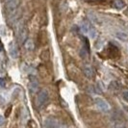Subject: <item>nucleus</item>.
<instances>
[{"instance_id":"nucleus-15","label":"nucleus","mask_w":128,"mask_h":128,"mask_svg":"<svg viewBox=\"0 0 128 128\" xmlns=\"http://www.w3.org/2000/svg\"><path fill=\"white\" fill-rule=\"evenodd\" d=\"M122 97H123L124 100L128 101V90H124V92H122Z\"/></svg>"},{"instance_id":"nucleus-14","label":"nucleus","mask_w":128,"mask_h":128,"mask_svg":"<svg viewBox=\"0 0 128 128\" xmlns=\"http://www.w3.org/2000/svg\"><path fill=\"white\" fill-rule=\"evenodd\" d=\"M116 36H118V38H120V40H126L128 38L127 35L124 34L123 32H118L116 33Z\"/></svg>"},{"instance_id":"nucleus-4","label":"nucleus","mask_w":128,"mask_h":128,"mask_svg":"<svg viewBox=\"0 0 128 128\" xmlns=\"http://www.w3.org/2000/svg\"><path fill=\"white\" fill-rule=\"evenodd\" d=\"M40 88V82L38 79L35 75H30L29 76V82H28V89L31 94H36L38 92Z\"/></svg>"},{"instance_id":"nucleus-3","label":"nucleus","mask_w":128,"mask_h":128,"mask_svg":"<svg viewBox=\"0 0 128 128\" xmlns=\"http://www.w3.org/2000/svg\"><path fill=\"white\" fill-rule=\"evenodd\" d=\"M49 102V94L46 90H42L38 92L36 97V105L38 109H42Z\"/></svg>"},{"instance_id":"nucleus-10","label":"nucleus","mask_w":128,"mask_h":128,"mask_svg":"<svg viewBox=\"0 0 128 128\" xmlns=\"http://www.w3.org/2000/svg\"><path fill=\"white\" fill-rule=\"evenodd\" d=\"M113 6H114V8L118 9V10H122L125 7V3L123 2V0H114Z\"/></svg>"},{"instance_id":"nucleus-5","label":"nucleus","mask_w":128,"mask_h":128,"mask_svg":"<svg viewBox=\"0 0 128 128\" xmlns=\"http://www.w3.org/2000/svg\"><path fill=\"white\" fill-rule=\"evenodd\" d=\"M94 104L99 110H101L102 112H108L110 110V105L105 99L100 98V97H96L94 98Z\"/></svg>"},{"instance_id":"nucleus-2","label":"nucleus","mask_w":128,"mask_h":128,"mask_svg":"<svg viewBox=\"0 0 128 128\" xmlns=\"http://www.w3.org/2000/svg\"><path fill=\"white\" fill-rule=\"evenodd\" d=\"M16 36H18V40L19 44H24L26 40L28 38V29L25 22L23 21L18 22L16 27Z\"/></svg>"},{"instance_id":"nucleus-19","label":"nucleus","mask_w":128,"mask_h":128,"mask_svg":"<svg viewBox=\"0 0 128 128\" xmlns=\"http://www.w3.org/2000/svg\"><path fill=\"white\" fill-rule=\"evenodd\" d=\"M0 99H1V97H0Z\"/></svg>"},{"instance_id":"nucleus-8","label":"nucleus","mask_w":128,"mask_h":128,"mask_svg":"<svg viewBox=\"0 0 128 128\" xmlns=\"http://www.w3.org/2000/svg\"><path fill=\"white\" fill-rule=\"evenodd\" d=\"M83 72L84 74H85V76L87 77V78H92L94 74V70L92 68V66H89V64H86V66H83Z\"/></svg>"},{"instance_id":"nucleus-7","label":"nucleus","mask_w":128,"mask_h":128,"mask_svg":"<svg viewBox=\"0 0 128 128\" xmlns=\"http://www.w3.org/2000/svg\"><path fill=\"white\" fill-rule=\"evenodd\" d=\"M45 128H59V122L54 118H48L44 122Z\"/></svg>"},{"instance_id":"nucleus-6","label":"nucleus","mask_w":128,"mask_h":128,"mask_svg":"<svg viewBox=\"0 0 128 128\" xmlns=\"http://www.w3.org/2000/svg\"><path fill=\"white\" fill-rule=\"evenodd\" d=\"M9 54L11 58L13 59H18L19 56V51L18 48V45L16 44V42H11L9 45Z\"/></svg>"},{"instance_id":"nucleus-17","label":"nucleus","mask_w":128,"mask_h":128,"mask_svg":"<svg viewBox=\"0 0 128 128\" xmlns=\"http://www.w3.org/2000/svg\"><path fill=\"white\" fill-rule=\"evenodd\" d=\"M4 123H5V118H4V116H0V126H3Z\"/></svg>"},{"instance_id":"nucleus-16","label":"nucleus","mask_w":128,"mask_h":128,"mask_svg":"<svg viewBox=\"0 0 128 128\" xmlns=\"http://www.w3.org/2000/svg\"><path fill=\"white\" fill-rule=\"evenodd\" d=\"M5 86H6V81H5V79H4V78H0V87L4 88Z\"/></svg>"},{"instance_id":"nucleus-13","label":"nucleus","mask_w":128,"mask_h":128,"mask_svg":"<svg viewBox=\"0 0 128 128\" xmlns=\"http://www.w3.org/2000/svg\"><path fill=\"white\" fill-rule=\"evenodd\" d=\"M120 86L118 83H116V82H112V83L110 84L109 89L111 90H116L120 89Z\"/></svg>"},{"instance_id":"nucleus-12","label":"nucleus","mask_w":128,"mask_h":128,"mask_svg":"<svg viewBox=\"0 0 128 128\" xmlns=\"http://www.w3.org/2000/svg\"><path fill=\"white\" fill-rule=\"evenodd\" d=\"M90 38H96V28L94 27L92 25H90V29H89V32H88V34H87Z\"/></svg>"},{"instance_id":"nucleus-11","label":"nucleus","mask_w":128,"mask_h":128,"mask_svg":"<svg viewBox=\"0 0 128 128\" xmlns=\"http://www.w3.org/2000/svg\"><path fill=\"white\" fill-rule=\"evenodd\" d=\"M23 44H24V47H25L27 50H33V49H34V47H35L33 40H30V38H27V40H26V42Z\"/></svg>"},{"instance_id":"nucleus-9","label":"nucleus","mask_w":128,"mask_h":128,"mask_svg":"<svg viewBox=\"0 0 128 128\" xmlns=\"http://www.w3.org/2000/svg\"><path fill=\"white\" fill-rule=\"evenodd\" d=\"M112 127L113 128H127L123 122H120V120H113V122H112Z\"/></svg>"},{"instance_id":"nucleus-18","label":"nucleus","mask_w":128,"mask_h":128,"mask_svg":"<svg viewBox=\"0 0 128 128\" xmlns=\"http://www.w3.org/2000/svg\"><path fill=\"white\" fill-rule=\"evenodd\" d=\"M85 1H87V2H100L102 0H85Z\"/></svg>"},{"instance_id":"nucleus-1","label":"nucleus","mask_w":128,"mask_h":128,"mask_svg":"<svg viewBox=\"0 0 128 128\" xmlns=\"http://www.w3.org/2000/svg\"><path fill=\"white\" fill-rule=\"evenodd\" d=\"M19 3H20L19 0H5L6 9L12 21H16L18 18Z\"/></svg>"}]
</instances>
